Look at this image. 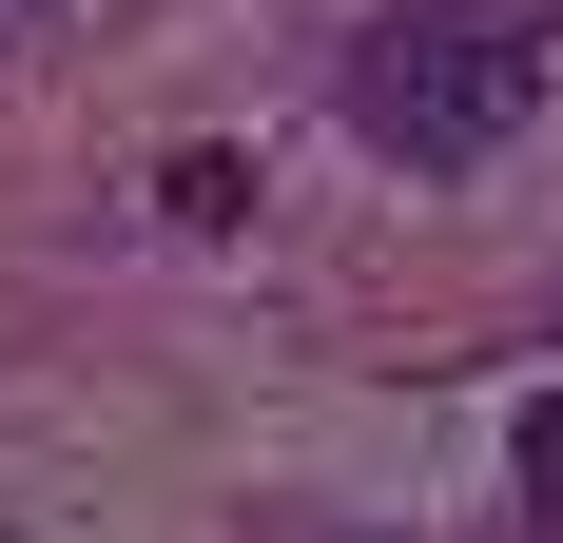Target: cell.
<instances>
[{
    "label": "cell",
    "mask_w": 563,
    "mask_h": 543,
    "mask_svg": "<svg viewBox=\"0 0 563 543\" xmlns=\"http://www.w3.org/2000/svg\"><path fill=\"white\" fill-rule=\"evenodd\" d=\"M563 40H544V0H389L369 40H350V136L389 175H486L544 117Z\"/></svg>",
    "instance_id": "obj_1"
},
{
    "label": "cell",
    "mask_w": 563,
    "mask_h": 543,
    "mask_svg": "<svg viewBox=\"0 0 563 543\" xmlns=\"http://www.w3.org/2000/svg\"><path fill=\"white\" fill-rule=\"evenodd\" d=\"M156 214L175 233H253V156H233V136H175V156H156Z\"/></svg>",
    "instance_id": "obj_2"
},
{
    "label": "cell",
    "mask_w": 563,
    "mask_h": 543,
    "mask_svg": "<svg viewBox=\"0 0 563 543\" xmlns=\"http://www.w3.org/2000/svg\"><path fill=\"white\" fill-rule=\"evenodd\" d=\"M525 505H544V524H563V388H544V408H525Z\"/></svg>",
    "instance_id": "obj_3"
},
{
    "label": "cell",
    "mask_w": 563,
    "mask_h": 543,
    "mask_svg": "<svg viewBox=\"0 0 563 543\" xmlns=\"http://www.w3.org/2000/svg\"><path fill=\"white\" fill-rule=\"evenodd\" d=\"M58 20H98V0H0V58H20V40H58Z\"/></svg>",
    "instance_id": "obj_4"
}]
</instances>
